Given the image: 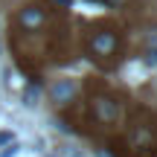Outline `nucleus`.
I'll return each mask as SVG.
<instances>
[{
	"label": "nucleus",
	"instance_id": "nucleus-1",
	"mask_svg": "<svg viewBox=\"0 0 157 157\" xmlns=\"http://www.w3.org/2000/svg\"><path fill=\"white\" fill-rule=\"evenodd\" d=\"M87 52H90L93 61H102V64L111 61V58L119 52V32H117L113 26L96 29V32L87 38Z\"/></svg>",
	"mask_w": 157,
	"mask_h": 157
},
{
	"label": "nucleus",
	"instance_id": "nucleus-2",
	"mask_svg": "<svg viewBox=\"0 0 157 157\" xmlns=\"http://www.w3.org/2000/svg\"><path fill=\"white\" fill-rule=\"evenodd\" d=\"M119 102L113 99V96H108V93H99V96H93L90 99V117H93V122H99V125H111V122H117L119 119Z\"/></svg>",
	"mask_w": 157,
	"mask_h": 157
},
{
	"label": "nucleus",
	"instance_id": "nucleus-3",
	"mask_svg": "<svg viewBox=\"0 0 157 157\" xmlns=\"http://www.w3.org/2000/svg\"><path fill=\"white\" fill-rule=\"evenodd\" d=\"M146 61L157 64V29H151L148 38H146Z\"/></svg>",
	"mask_w": 157,
	"mask_h": 157
},
{
	"label": "nucleus",
	"instance_id": "nucleus-4",
	"mask_svg": "<svg viewBox=\"0 0 157 157\" xmlns=\"http://www.w3.org/2000/svg\"><path fill=\"white\" fill-rule=\"evenodd\" d=\"M73 84L70 82H61V84H56V87H52V96H56L58 102H64V99H70V96H73Z\"/></svg>",
	"mask_w": 157,
	"mask_h": 157
}]
</instances>
